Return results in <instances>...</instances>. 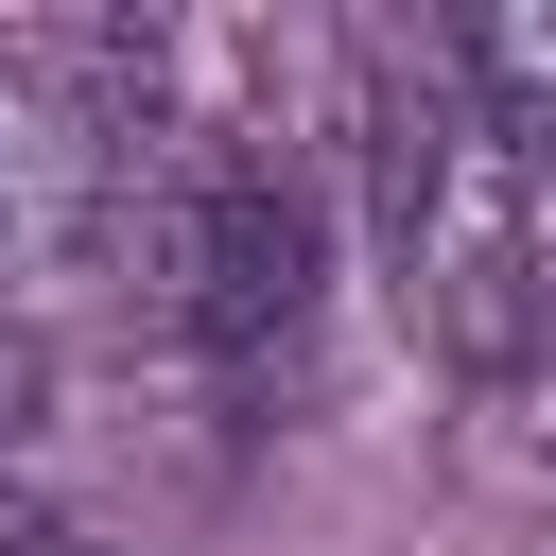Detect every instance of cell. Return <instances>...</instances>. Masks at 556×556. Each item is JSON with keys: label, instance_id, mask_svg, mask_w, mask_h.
Returning a JSON list of instances; mask_svg holds the SVG:
<instances>
[{"label": "cell", "instance_id": "cell-5", "mask_svg": "<svg viewBox=\"0 0 556 556\" xmlns=\"http://www.w3.org/2000/svg\"><path fill=\"white\" fill-rule=\"evenodd\" d=\"M0 556H139V539H87V521H17V504H0Z\"/></svg>", "mask_w": 556, "mask_h": 556}, {"label": "cell", "instance_id": "cell-4", "mask_svg": "<svg viewBox=\"0 0 556 556\" xmlns=\"http://www.w3.org/2000/svg\"><path fill=\"white\" fill-rule=\"evenodd\" d=\"M434 52H452V70H469V104H486V122H504V139H521V156L556 174V0H504V17H452Z\"/></svg>", "mask_w": 556, "mask_h": 556}, {"label": "cell", "instance_id": "cell-2", "mask_svg": "<svg viewBox=\"0 0 556 556\" xmlns=\"http://www.w3.org/2000/svg\"><path fill=\"white\" fill-rule=\"evenodd\" d=\"M122 278H139V313H156L208 382H261V365H295V330H313L330 226H313V191H295L278 139H243V122H174L156 174H139Z\"/></svg>", "mask_w": 556, "mask_h": 556}, {"label": "cell", "instance_id": "cell-6", "mask_svg": "<svg viewBox=\"0 0 556 556\" xmlns=\"http://www.w3.org/2000/svg\"><path fill=\"white\" fill-rule=\"evenodd\" d=\"M0 382H17V348H0Z\"/></svg>", "mask_w": 556, "mask_h": 556}, {"label": "cell", "instance_id": "cell-1", "mask_svg": "<svg viewBox=\"0 0 556 556\" xmlns=\"http://www.w3.org/2000/svg\"><path fill=\"white\" fill-rule=\"evenodd\" d=\"M365 226H382V278H400L434 365H469V382L539 365V330H556V174L469 104V70L434 35L365 52Z\"/></svg>", "mask_w": 556, "mask_h": 556}, {"label": "cell", "instance_id": "cell-3", "mask_svg": "<svg viewBox=\"0 0 556 556\" xmlns=\"http://www.w3.org/2000/svg\"><path fill=\"white\" fill-rule=\"evenodd\" d=\"M156 139V35H0V330L122 261Z\"/></svg>", "mask_w": 556, "mask_h": 556}]
</instances>
